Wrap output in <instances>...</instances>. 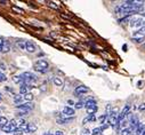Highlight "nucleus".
Wrapping results in <instances>:
<instances>
[{
  "label": "nucleus",
  "mask_w": 145,
  "mask_h": 135,
  "mask_svg": "<svg viewBox=\"0 0 145 135\" xmlns=\"http://www.w3.org/2000/svg\"><path fill=\"white\" fill-rule=\"evenodd\" d=\"M143 28H145V21H144V25H143Z\"/></svg>",
  "instance_id": "nucleus-42"
},
{
  "label": "nucleus",
  "mask_w": 145,
  "mask_h": 135,
  "mask_svg": "<svg viewBox=\"0 0 145 135\" xmlns=\"http://www.w3.org/2000/svg\"><path fill=\"white\" fill-rule=\"evenodd\" d=\"M37 129H38L37 125L33 124V123H29V125H27V133H34Z\"/></svg>",
  "instance_id": "nucleus-14"
},
{
  "label": "nucleus",
  "mask_w": 145,
  "mask_h": 135,
  "mask_svg": "<svg viewBox=\"0 0 145 135\" xmlns=\"http://www.w3.org/2000/svg\"><path fill=\"white\" fill-rule=\"evenodd\" d=\"M142 135H145V128H144V130L142 132Z\"/></svg>",
  "instance_id": "nucleus-40"
},
{
  "label": "nucleus",
  "mask_w": 145,
  "mask_h": 135,
  "mask_svg": "<svg viewBox=\"0 0 145 135\" xmlns=\"http://www.w3.org/2000/svg\"><path fill=\"white\" fill-rule=\"evenodd\" d=\"M34 71L40 72V73H46L48 70H46V69H41V68H38V66H34Z\"/></svg>",
  "instance_id": "nucleus-26"
},
{
  "label": "nucleus",
  "mask_w": 145,
  "mask_h": 135,
  "mask_svg": "<svg viewBox=\"0 0 145 135\" xmlns=\"http://www.w3.org/2000/svg\"><path fill=\"white\" fill-rule=\"evenodd\" d=\"M133 41L136 43V44H142L144 41V38L143 37L142 38H133Z\"/></svg>",
  "instance_id": "nucleus-28"
},
{
  "label": "nucleus",
  "mask_w": 145,
  "mask_h": 135,
  "mask_svg": "<svg viewBox=\"0 0 145 135\" xmlns=\"http://www.w3.org/2000/svg\"><path fill=\"white\" fill-rule=\"evenodd\" d=\"M5 89H7L8 92H13V89H12V88H9V86H6V87H5Z\"/></svg>",
  "instance_id": "nucleus-36"
},
{
  "label": "nucleus",
  "mask_w": 145,
  "mask_h": 135,
  "mask_svg": "<svg viewBox=\"0 0 145 135\" xmlns=\"http://www.w3.org/2000/svg\"><path fill=\"white\" fill-rule=\"evenodd\" d=\"M6 80H7L6 75H5L4 72H0V83H4V81H6Z\"/></svg>",
  "instance_id": "nucleus-27"
},
{
  "label": "nucleus",
  "mask_w": 145,
  "mask_h": 135,
  "mask_svg": "<svg viewBox=\"0 0 145 135\" xmlns=\"http://www.w3.org/2000/svg\"><path fill=\"white\" fill-rule=\"evenodd\" d=\"M95 120H96L95 115H88V116L82 120V124H87L88 121H95Z\"/></svg>",
  "instance_id": "nucleus-16"
},
{
  "label": "nucleus",
  "mask_w": 145,
  "mask_h": 135,
  "mask_svg": "<svg viewBox=\"0 0 145 135\" xmlns=\"http://www.w3.org/2000/svg\"><path fill=\"white\" fill-rule=\"evenodd\" d=\"M5 41H6V40H5L3 37H0V52H1V49H3V46H4Z\"/></svg>",
  "instance_id": "nucleus-31"
},
{
  "label": "nucleus",
  "mask_w": 145,
  "mask_h": 135,
  "mask_svg": "<svg viewBox=\"0 0 145 135\" xmlns=\"http://www.w3.org/2000/svg\"><path fill=\"white\" fill-rule=\"evenodd\" d=\"M1 98H3V95H0V102H1Z\"/></svg>",
  "instance_id": "nucleus-41"
},
{
  "label": "nucleus",
  "mask_w": 145,
  "mask_h": 135,
  "mask_svg": "<svg viewBox=\"0 0 145 135\" xmlns=\"http://www.w3.org/2000/svg\"><path fill=\"white\" fill-rule=\"evenodd\" d=\"M102 128L101 127H96V128H94L93 130H91V135H101L102 134Z\"/></svg>",
  "instance_id": "nucleus-21"
},
{
  "label": "nucleus",
  "mask_w": 145,
  "mask_h": 135,
  "mask_svg": "<svg viewBox=\"0 0 145 135\" xmlns=\"http://www.w3.org/2000/svg\"><path fill=\"white\" fill-rule=\"evenodd\" d=\"M10 50V44L6 40L5 41V44H4V46H3V49H1V53H8Z\"/></svg>",
  "instance_id": "nucleus-18"
},
{
  "label": "nucleus",
  "mask_w": 145,
  "mask_h": 135,
  "mask_svg": "<svg viewBox=\"0 0 145 135\" xmlns=\"http://www.w3.org/2000/svg\"><path fill=\"white\" fill-rule=\"evenodd\" d=\"M53 81H54V84H55L57 87H62V86H63V80H62L59 77H54Z\"/></svg>",
  "instance_id": "nucleus-20"
},
{
  "label": "nucleus",
  "mask_w": 145,
  "mask_h": 135,
  "mask_svg": "<svg viewBox=\"0 0 145 135\" xmlns=\"http://www.w3.org/2000/svg\"><path fill=\"white\" fill-rule=\"evenodd\" d=\"M13 81L15 83V84H24V79L22 78V76H14L13 77Z\"/></svg>",
  "instance_id": "nucleus-19"
},
{
  "label": "nucleus",
  "mask_w": 145,
  "mask_h": 135,
  "mask_svg": "<svg viewBox=\"0 0 145 135\" xmlns=\"http://www.w3.org/2000/svg\"><path fill=\"white\" fill-rule=\"evenodd\" d=\"M63 115L65 117H73L74 116V109L66 106V107L63 108Z\"/></svg>",
  "instance_id": "nucleus-7"
},
{
  "label": "nucleus",
  "mask_w": 145,
  "mask_h": 135,
  "mask_svg": "<svg viewBox=\"0 0 145 135\" xmlns=\"http://www.w3.org/2000/svg\"><path fill=\"white\" fill-rule=\"evenodd\" d=\"M29 113V111H18L17 112V116L18 117H24V116H26Z\"/></svg>",
  "instance_id": "nucleus-29"
},
{
  "label": "nucleus",
  "mask_w": 145,
  "mask_h": 135,
  "mask_svg": "<svg viewBox=\"0 0 145 135\" xmlns=\"http://www.w3.org/2000/svg\"><path fill=\"white\" fill-rule=\"evenodd\" d=\"M85 107V103L82 102V101H80V102H77L76 104H74V108L76 109H82Z\"/></svg>",
  "instance_id": "nucleus-25"
},
{
  "label": "nucleus",
  "mask_w": 145,
  "mask_h": 135,
  "mask_svg": "<svg viewBox=\"0 0 145 135\" xmlns=\"http://www.w3.org/2000/svg\"><path fill=\"white\" fill-rule=\"evenodd\" d=\"M13 100H14L15 103H20V104H21V102L24 100V97H23V95H21V94H14Z\"/></svg>",
  "instance_id": "nucleus-15"
},
{
  "label": "nucleus",
  "mask_w": 145,
  "mask_h": 135,
  "mask_svg": "<svg viewBox=\"0 0 145 135\" xmlns=\"http://www.w3.org/2000/svg\"><path fill=\"white\" fill-rule=\"evenodd\" d=\"M34 66H38V68H41V69H46V70H48L49 64H48V62H47L46 60H38L37 62L34 63Z\"/></svg>",
  "instance_id": "nucleus-6"
},
{
  "label": "nucleus",
  "mask_w": 145,
  "mask_h": 135,
  "mask_svg": "<svg viewBox=\"0 0 145 135\" xmlns=\"http://www.w3.org/2000/svg\"><path fill=\"white\" fill-rule=\"evenodd\" d=\"M35 49H37V47H35V45H34L32 41H26V52H29V53H34Z\"/></svg>",
  "instance_id": "nucleus-10"
},
{
  "label": "nucleus",
  "mask_w": 145,
  "mask_h": 135,
  "mask_svg": "<svg viewBox=\"0 0 145 135\" xmlns=\"http://www.w3.org/2000/svg\"><path fill=\"white\" fill-rule=\"evenodd\" d=\"M118 117H119V115H118V109L116 108V109L111 110L110 115H108V123H110L111 126H113V127L117 126V124H118Z\"/></svg>",
  "instance_id": "nucleus-2"
},
{
  "label": "nucleus",
  "mask_w": 145,
  "mask_h": 135,
  "mask_svg": "<svg viewBox=\"0 0 145 135\" xmlns=\"http://www.w3.org/2000/svg\"><path fill=\"white\" fill-rule=\"evenodd\" d=\"M128 118H129L130 127H131V128H134V129H136V128L138 127V125L140 124V123H139V120H138V117H137L136 115H131V116H129Z\"/></svg>",
  "instance_id": "nucleus-5"
},
{
  "label": "nucleus",
  "mask_w": 145,
  "mask_h": 135,
  "mask_svg": "<svg viewBox=\"0 0 145 135\" xmlns=\"http://www.w3.org/2000/svg\"><path fill=\"white\" fill-rule=\"evenodd\" d=\"M44 135H54V134H52V133H49V132H47V133H45Z\"/></svg>",
  "instance_id": "nucleus-38"
},
{
  "label": "nucleus",
  "mask_w": 145,
  "mask_h": 135,
  "mask_svg": "<svg viewBox=\"0 0 145 135\" xmlns=\"http://www.w3.org/2000/svg\"><path fill=\"white\" fill-rule=\"evenodd\" d=\"M107 117H108V116H107V115H102V116H101V117H99V118H98V120H99V123H101V124H103V125H104V124H105V123H106V121H105V120H106V118H107Z\"/></svg>",
  "instance_id": "nucleus-24"
},
{
  "label": "nucleus",
  "mask_w": 145,
  "mask_h": 135,
  "mask_svg": "<svg viewBox=\"0 0 145 135\" xmlns=\"http://www.w3.org/2000/svg\"><path fill=\"white\" fill-rule=\"evenodd\" d=\"M131 26H136V28H143V25H144V21L142 20V18H134L133 21H131V24H130Z\"/></svg>",
  "instance_id": "nucleus-9"
},
{
  "label": "nucleus",
  "mask_w": 145,
  "mask_h": 135,
  "mask_svg": "<svg viewBox=\"0 0 145 135\" xmlns=\"http://www.w3.org/2000/svg\"><path fill=\"white\" fill-rule=\"evenodd\" d=\"M67 103H69V104H73V101H71V100H69V101H67Z\"/></svg>",
  "instance_id": "nucleus-37"
},
{
  "label": "nucleus",
  "mask_w": 145,
  "mask_h": 135,
  "mask_svg": "<svg viewBox=\"0 0 145 135\" xmlns=\"http://www.w3.org/2000/svg\"><path fill=\"white\" fill-rule=\"evenodd\" d=\"M23 97H24V100L26 101V102H31V101L33 100V94H31V93H27V94H25Z\"/></svg>",
  "instance_id": "nucleus-22"
},
{
  "label": "nucleus",
  "mask_w": 145,
  "mask_h": 135,
  "mask_svg": "<svg viewBox=\"0 0 145 135\" xmlns=\"http://www.w3.org/2000/svg\"><path fill=\"white\" fill-rule=\"evenodd\" d=\"M8 124H9V121H8V119L6 117H1V116H0V129H1L4 126L8 125Z\"/></svg>",
  "instance_id": "nucleus-17"
},
{
  "label": "nucleus",
  "mask_w": 145,
  "mask_h": 135,
  "mask_svg": "<svg viewBox=\"0 0 145 135\" xmlns=\"http://www.w3.org/2000/svg\"><path fill=\"white\" fill-rule=\"evenodd\" d=\"M15 129H16V128H14L13 126H10L9 124L6 125V126H4V127L1 128V130L5 132V133H15Z\"/></svg>",
  "instance_id": "nucleus-13"
},
{
  "label": "nucleus",
  "mask_w": 145,
  "mask_h": 135,
  "mask_svg": "<svg viewBox=\"0 0 145 135\" xmlns=\"http://www.w3.org/2000/svg\"><path fill=\"white\" fill-rule=\"evenodd\" d=\"M54 135H64V132L63 130H56Z\"/></svg>",
  "instance_id": "nucleus-35"
},
{
  "label": "nucleus",
  "mask_w": 145,
  "mask_h": 135,
  "mask_svg": "<svg viewBox=\"0 0 145 135\" xmlns=\"http://www.w3.org/2000/svg\"><path fill=\"white\" fill-rule=\"evenodd\" d=\"M6 70V65L4 63H0V72H3Z\"/></svg>",
  "instance_id": "nucleus-32"
},
{
  "label": "nucleus",
  "mask_w": 145,
  "mask_h": 135,
  "mask_svg": "<svg viewBox=\"0 0 145 135\" xmlns=\"http://www.w3.org/2000/svg\"><path fill=\"white\" fill-rule=\"evenodd\" d=\"M88 90H89V88H88L87 86H85V85H80V86H78V87L74 89V93H76L77 95H80V94L87 93Z\"/></svg>",
  "instance_id": "nucleus-8"
},
{
  "label": "nucleus",
  "mask_w": 145,
  "mask_h": 135,
  "mask_svg": "<svg viewBox=\"0 0 145 135\" xmlns=\"http://www.w3.org/2000/svg\"><path fill=\"white\" fill-rule=\"evenodd\" d=\"M16 109L20 111H30V110L34 109V104L32 102H24V103L16 106Z\"/></svg>",
  "instance_id": "nucleus-4"
},
{
  "label": "nucleus",
  "mask_w": 145,
  "mask_h": 135,
  "mask_svg": "<svg viewBox=\"0 0 145 135\" xmlns=\"http://www.w3.org/2000/svg\"><path fill=\"white\" fill-rule=\"evenodd\" d=\"M138 110H139V111H144V110H145V103H142V104L138 107Z\"/></svg>",
  "instance_id": "nucleus-34"
},
{
  "label": "nucleus",
  "mask_w": 145,
  "mask_h": 135,
  "mask_svg": "<svg viewBox=\"0 0 145 135\" xmlns=\"http://www.w3.org/2000/svg\"><path fill=\"white\" fill-rule=\"evenodd\" d=\"M85 108H86L88 115H94L98 109L97 104H96V101L94 98H88L87 100V102L85 103Z\"/></svg>",
  "instance_id": "nucleus-1"
},
{
  "label": "nucleus",
  "mask_w": 145,
  "mask_h": 135,
  "mask_svg": "<svg viewBox=\"0 0 145 135\" xmlns=\"http://www.w3.org/2000/svg\"><path fill=\"white\" fill-rule=\"evenodd\" d=\"M21 76H22V78L24 79V83H26V84H29V83H33V81H37V79H38V77L35 76L34 73L29 72V71L23 72Z\"/></svg>",
  "instance_id": "nucleus-3"
},
{
  "label": "nucleus",
  "mask_w": 145,
  "mask_h": 135,
  "mask_svg": "<svg viewBox=\"0 0 145 135\" xmlns=\"http://www.w3.org/2000/svg\"><path fill=\"white\" fill-rule=\"evenodd\" d=\"M0 4H1V5H5V4H7V1H0Z\"/></svg>",
  "instance_id": "nucleus-39"
},
{
  "label": "nucleus",
  "mask_w": 145,
  "mask_h": 135,
  "mask_svg": "<svg viewBox=\"0 0 145 135\" xmlns=\"http://www.w3.org/2000/svg\"><path fill=\"white\" fill-rule=\"evenodd\" d=\"M13 9H14L15 12H17L18 14H22V13H23V10H22L21 8H18V7H13Z\"/></svg>",
  "instance_id": "nucleus-33"
},
{
  "label": "nucleus",
  "mask_w": 145,
  "mask_h": 135,
  "mask_svg": "<svg viewBox=\"0 0 145 135\" xmlns=\"http://www.w3.org/2000/svg\"><path fill=\"white\" fill-rule=\"evenodd\" d=\"M17 46L23 49V50H26V41H17Z\"/></svg>",
  "instance_id": "nucleus-23"
},
{
  "label": "nucleus",
  "mask_w": 145,
  "mask_h": 135,
  "mask_svg": "<svg viewBox=\"0 0 145 135\" xmlns=\"http://www.w3.org/2000/svg\"><path fill=\"white\" fill-rule=\"evenodd\" d=\"M48 5H49V7L54 8V9H58V6H57L55 3H52V1H49V3H48Z\"/></svg>",
  "instance_id": "nucleus-30"
},
{
  "label": "nucleus",
  "mask_w": 145,
  "mask_h": 135,
  "mask_svg": "<svg viewBox=\"0 0 145 135\" xmlns=\"http://www.w3.org/2000/svg\"><path fill=\"white\" fill-rule=\"evenodd\" d=\"M29 84H26V83H24V84H22L21 85V87H20V94L21 95H25V94H27L29 92Z\"/></svg>",
  "instance_id": "nucleus-11"
},
{
  "label": "nucleus",
  "mask_w": 145,
  "mask_h": 135,
  "mask_svg": "<svg viewBox=\"0 0 145 135\" xmlns=\"http://www.w3.org/2000/svg\"><path fill=\"white\" fill-rule=\"evenodd\" d=\"M134 133H135V129L131 127H127V128L121 129V135H133Z\"/></svg>",
  "instance_id": "nucleus-12"
}]
</instances>
